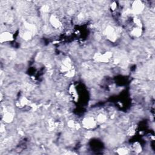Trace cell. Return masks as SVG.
I'll return each instance as SVG.
<instances>
[{
	"label": "cell",
	"mask_w": 155,
	"mask_h": 155,
	"mask_svg": "<svg viewBox=\"0 0 155 155\" xmlns=\"http://www.w3.org/2000/svg\"><path fill=\"white\" fill-rule=\"evenodd\" d=\"M12 35L10 33L8 32H5L1 34V41L3 42V41H11V39H12Z\"/></svg>",
	"instance_id": "cell-1"
},
{
	"label": "cell",
	"mask_w": 155,
	"mask_h": 155,
	"mask_svg": "<svg viewBox=\"0 0 155 155\" xmlns=\"http://www.w3.org/2000/svg\"><path fill=\"white\" fill-rule=\"evenodd\" d=\"M133 11L135 12L136 13H139L142 11L143 9V6L142 3L141 2H135V4H133Z\"/></svg>",
	"instance_id": "cell-2"
},
{
	"label": "cell",
	"mask_w": 155,
	"mask_h": 155,
	"mask_svg": "<svg viewBox=\"0 0 155 155\" xmlns=\"http://www.w3.org/2000/svg\"><path fill=\"white\" fill-rule=\"evenodd\" d=\"M84 124L87 127L91 128L95 125V121L92 118H87L86 120H84Z\"/></svg>",
	"instance_id": "cell-3"
},
{
	"label": "cell",
	"mask_w": 155,
	"mask_h": 155,
	"mask_svg": "<svg viewBox=\"0 0 155 155\" xmlns=\"http://www.w3.org/2000/svg\"><path fill=\"white\" fill-rule=\"evenodd\" d=\"M51 24L55 27H58L60 26V23L57 18H56L55 16H52L50 19Z\"/></svg>",
	"instance_id": "cell-4"
},
{
	"label": "cell",
	"mask_w": 155,
	"mask_h": 155,
	"mask_svg": "<svg viewBox=\"0 0 155 155\" xmlns=\"http://www.w3.org/2000/svg\"><path fill=\"white\" fill-rule=\"evenodd\" d=\"M106 118L104 115H100L98 116V121L99 122H104V121L106 120Z\"/></svg>",
	"instance_id": "cell-5"
}]
</instances>
